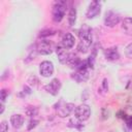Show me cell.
<instances>
[{"label": "cell", "mask_w": 132, "mask_h": 132, "mask_svg": "<svg viewBox=\"0 0 132 132\" xmlns=\"http://www.w3.org/2000/svg\"><path fill=\"white\" fill-rule=\"evenodd\" d=\"M111 132H113V131H111Z\"/></svg>", "instance_id": "cell-24"}, {"label": "cell", "mask_w": 132, "mask_h": 132, "mask_svg": "<svg viewBox=\"0 0 132 132\" xmlns=\"http://www.w3.org/2000/svg\"><path fill=\"white\" fill-rule=\"evenodd\" d=\"M75 38L71 33H65L61 39V45L65 48H71L74 45Z\"/></svg>", "instance_id": "cell-10"}, {"label": "cell", "mask_w": 132, "mask_h": 132, "mask_svg": "<svg viewBox=\"0 0 132 132\" xmlns=\"http://www.w3.org/2000/svg\"><path fill=\"white\" fill-rule=\"evenodd\" d=\"M81 60H79V58L74 55V54H69V57H68V60H67V64L71 67H74V68H77L78 65L80 64Z\"/></svg>", "instance_id": "cell-15"}, {"label": "cell", "mask_w": 132, "mask_h": 132, "mask_svg": "<svg viewBox=\"0 0 132 132\" xmlns=\"http://www.w3.org/2000/svg\"><path fill=\"white\" fill-rule=\"evenodd\" d=\"M24 121H25V119L22 114H12L10 117V124L15 129L21 128L24 125Z\"/></svg>", "instance_id": "cell-13"}, {"label": "cell", "mask_w": 132, "mask_h": 132, "mask_svg": "<svg viewBox=\"0 0 132 132\" xmlns=\"http://www.w3.org/2000/svg\"><path fill=\"white\" fill-rule=\"evenodd\" d=\"M120 14L113 10H108L104 16V24L106 27H114L120 23Z\"/></svg>", "instance_id": "cell-5"}, {"label": "cell", "mask_w": 132, "mask_h": 132, "mask_svg": "<svg viewBox=\"0 0 132 132\" xmlns=\"http://www.w3.org/2000/svg\"><path fill=\"white\" fill-rule=\"evenodd\" d=\"M125 130L128 132H132V116L125 117Z\"/></svg>", "instance_id": "cell-17"}, {"label": "cell", "mask_w": 132, "mask_h": 132, "mask_svg": "<svg viewBox=\"0 0 132 132\" xmlns=\"http://www.w3.org/2000/svg\"><path fill=\"white\" fill-rule=\"evenodd\" d=\"M78 36H79V42L77 45L78 52L85 54L89 51L91 44H92V30L89 26L84 25L79 31H78Z\"/></svg>", "instance_id": "cell-1"}, {"label": "cell", "mask_w": 132, "mask_h": 132, "mask_svg": "<svg viewBox=\"0 0 132 132\" xmlns=\"http://www.w3.org/2000/svg\"><path fill=\"white\" fill-rule=\"evenodd\" d=\"M101 11V3L99 1H92L87 10V18L94 19L96 18Z\"/></svg>", "instance_id": "cell-8"}, {"label": "cell", "mask_w": 132, "mask_h": 132, "mask_svg": "<svg viewBox=\"0 0 132 132\" xmlns=\"http://www.w3.org/2000/svg\"><path fill=\"white\" fill-rule=\"evenodd\" d=\"M37 124H38V121H37V120H31V121H30V125L28 126V129L30 130V129L34 128V127H35Z\"/></svg>", "instance_id": "cell-23"}, {"label": "cell", "mask_w": 132, "mask_h": 132, "mask_svg": "<svg viewBox=\"0 0 132 132\" xmlns=\"http://www.w3.org/2000/svg\"><path fill=\"white\" fill-rule=\"evenodd\" d=\"M56 52H57L59 61L61 63H67V60H68V57H69V53L67 52V48H65L64 46H62L60 44V45L57 46Z\"/></svg>", "instance_id": "cell-12"}, {"label": "cell", "mask_w": 132, "mask_h": 132, "mask_svg": "<svg viewBox=\"0 0 132 132\" xmlns=\"http://www.w3.org/2000/svg\"><path fill=\"white\" fill-rule=\"evenodd\" d=\"M75 20H76V9L74 7H71L70 10H69V13H68V23H69V26H73L74 23H75Z\"/></svg>", "instance_id": "cell-16"}, {"label": "cell", "mask_w": 132, "mask_h": 132, "mask_svg": "<svg viewBox=\"0 0 132 132\" xmlns=\"http://www.w3.org/2000/svg\"><path fill=\"white\" fill-rule=\"evenodd\" d=\"M66 9H67V2L66 1H63V0L56 1L53 5V9H52L53 20L56 23L61 22L65 15V13H66Z\"/></svg>", "instance_id": "cell-2"}, {"label": "cell", "mask_w": 132, "mask_h": 132, "mask_svg": "<svg viewBox=\"0 0 132 132\" xmlns=\"http://www.w3.org/2000/svg\"><path fill=\"white\" fill-rule=\"evenodd\" d=\"M36 50L40 55H50L53 52V43L48 40H41L37 43Z\"/></svg>", "instance_id": "cell-6"}, {"label": "cell", "mask_w": 132, "mask_h": 132, "mask_svg": "<svg viewBox=\"0 0 132 132\" xmlns=\"http://www.w3.org/2000/svg\"><path fill=\"white\" fill-rule=\"evenodd\" d=\"M125 55H126L127 58L132 59V42L129 43V44L126 46V48H125Z\"/></svg>", "instance_id": "cell-18"}, {"label": "cell", "mask_w": 132, "mask_h": 132, "mask_svg": "<svg viewBox=\"0 0 132 132\" xmlns=\"http://www.w3.org/2000/svg\"><path fill=\"white\" fill-rule=\"evenodd\" d=\"M7 95H8V92L3 89V90L1 91V103H4V101H5L6 97H7Z\"/></svg>", "instance_id": "cell-21"}, {"label": "cell", "mask_w": 132, "mask_h": 132, "mask_svg": "<svg viewBox=\"0 0 132 132\" xmlns=\"http://www.w3.org/2000/svg\"><path fill=\"white\" fill-rule=\"evenodd\" d=\"M45 91L52 95H57L61 89V82L58 78H53L45 87H44Z\"/></svg>", "instance_id": "cell-9"}, {"label": "cell", "mask_w": 132, "mask_h": 132, "mask_svg": "<svg viewBox=\"0 0 132 132\" xmlns=\"http://www.w3.org/2000/svg\"><path fill=\"white\" fill-rule=\"evenodd\" d=\"M75 110V106L72 103H67L64 101H60L56 107L57 114L60 118H66L69 114H71Z\"/></svg>", "instance_id": "cell-3"}, {"label": "cell", "mask_w": 132, "mask_h": 132, "mask_svg": "<svg viewBox=\"0 0 132 132\" xmlns=\"http://www.w3.org/2000/svg\"><path fill=\"white\" fill-rule=\"evenodd\" d=\"M74 116H75V119L80 121V122L87 121L90 118V116H91V108H90V106L87 105V104L78 105L77 107H75Z\"/></svg>", "instance_id": "cell-4"}, {"label": "cell", "mask_w": 132, "mask_h": 132, "mask_svg": "<svg viewBox=\"0 0 132 132\" xmlns=\"http://www.w3.org/2000/svg\"><path fill=\"white\" fill-rule=\"evenodd\" d=\"M101 89H104V92H107V90H108V84H107V79H106V78L103 79Z\"/></svg>", "instance_id": "cell-22"}, {"label": "cell", "mask_w": 132, "mask_h": 132, "mask_svg": "<svg viewBox=\"0 0 132 132\" xmlns=\"http://www.w3.org/2000/svg\"><path fill=\"white\" fill-rule=\"evenodd\" d=\"M122 29L127 35H132V18H125L123 20Z\"/></svg>", "instance_id": "cell-14"}, {"label": "cell", "mask_w": 132, "mask_h": 132, "mask_svg": "<svg viewBox=\"0 0 132 132\" xmlns=\"http://www.w3.org/2000/svg\"><path fill=\"white\" fill-rule=\"evenodd\" d=\"M26 113H27L29 117H34V116L37 113V109H36L35 107H33V106H29V107L27 108V110H26Z\"/></svg>", "instance_id": "cell-19"}, {"label": "cell", "mask_w": 132, "mask_h": 132, "mask_svg": "<svg viewBox=\"0 0 132 132\" xmlns=\"http://www.w3.org/2000/svg\"><path fill=\"white\" fill-rule=\"evenodd\" d=\"M0 132H8V124L6 121H2L0 124Z\"/></svg>", "instance_id": "cell-20"}, {"label": "cell", "mask_w": 132, "mask_h": 132, "mask_svg": "<svg viewBox=\"0 0 132 132\" xmlns=\"http://www.w3.org/2000/svg\"><path fill=\"white\" fill-rule=\"evenodd\" d=\"M39 73L44 77H50L54 73V65L51 61H43L39 65Z\"/></svg>", "instance_id": "cell-7"}, {"label": "cell", "mask_w": 132, "mask_h": 132, "mask_svg": "<svg viewBox=\"0 0 132 132\" xmlns=\"http://www.w3.org/2000/svg\"><path fill=\"white\" fill-rule=\"evenodd\" d=\"M104 56L107 60L109 61H117L119 60L120 58V54H119V51L116 46H112V47H108L104 51Z\"/></svg>", "instance_id": "cell-11"}]
</instances>
